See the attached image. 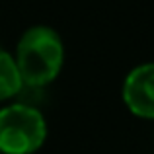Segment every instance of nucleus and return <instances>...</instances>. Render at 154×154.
Instances as JSON below:
<instances>
[{"mask_svg": "<svg viewBox=\"0 0 154 154\" xmlns=\"http://www.w3.org/2000/svg\"><path fill=\"white\" fill-rule=\"evenodd\" d=\"M23 86L43 88L63 70L64 45L60 35L49 26H33L20 37L14 55Z\"/></svg>", "mask_w": 154, "mask_h": 154, "instance_id": "f257e3e1", "label": "nucleus"}, {"mask_svg": "<svg viewBox=\"0 0 154 154\" xmlns=\"http://www.w3.org/2000/svg\"><path fill=\"white\" fill-rule=\"evenodd\" d=\"M47 139V121L37 107L12 103L0 109V154H33Z\"/></svg>", "mask_w": 154, "mask_h": 154, "instance_id": "f03ea898", "label": "nucleus"}, {"mask_svg": "<svg viewBox=\"0 0 154 154\" xmlns=\"http://www.w3.org/2000/svg\"><path fill=\"white\" fill-rule=\"evenodd\" d=\"M123 102L133 115L154 119V63L135 66L123 82Z\"/></svg>", "mask_w": 154, "mask_h": 154, "instance_id": "7ed1b4c3", "label": "nucleus"}, {"mask_svg": "<svg viewBox=\"0 0 154 154\" xmlns=\"http://www.w3.org/2000/svg\"><path fill=\"white\" fill-rule=\"evenodd\" d=\"M23 88L20 72L16 68L14 57L10 55L4 47H0V102L14 98L16 94H20V90Z\"/></svg>", "mask_w": 154, "mask_h": 154, "instance_id": "20e7f679", "label": "nucleus"}]
</instances>
